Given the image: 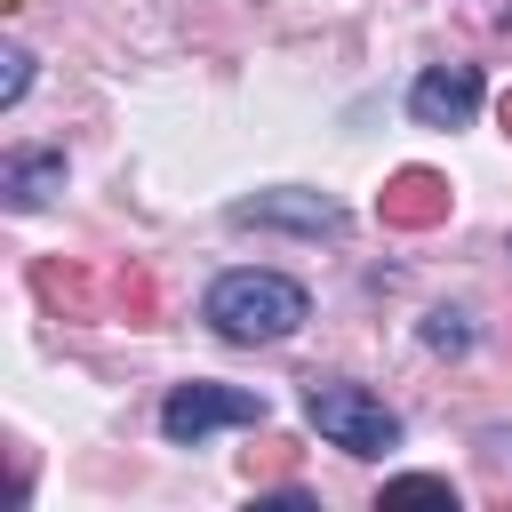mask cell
Masks as SVG:
<instances>
[{
	"label": "cell",
	"mask_w": 512,
	"mask_h": 512,
	"mask_svg": "<svg viewBox=\"0 0 512 512\" xmlns=\"http://www.w3.org/2000/svg\"><path fill=\"white\" fill-rule=\"evenodd\" d=\"M200 320L224 344H288L312 320V288L296 272H272V264H232L200 288Z\"/></svg>",
	"instance_id": "obj_1"
},
{
	"label": "cell",
	"mask_w": 512,
	"mask_h": 512,
	"mask_svg": "<svg viewBox=\"0 0 512 512\" xmlns=\"http://www.w3.org/2000/svg\"><path fill=\"white\" fill-rule=\"evenodd\" d=\"M304 424H312L328 448L360 456V464H376V456L400 448V408H384V400H376L368 384H352V376H304Z\"/></svg>",
	"instance_id": "obj_2"
},
{
	"label": "cell",
	"mask_w": 512,
	"mask_h": 512,
	"mask_svg": "<svg viewBox=\"0 0 512 512\" xmlns=\"http://www.w3.org/2000/svg\"><path fill=\"white\" fill-rule=\"evenodd\" d=\"M264 416H272L264 392L216 384V376H184V384H168V400H160V440H168V448H200V440L240 432V424H264Z\"/></svg>",
	"instance_id": "obj_3"
},
{
	"label": "cell",
	"mask_w": 512,
	"mask_h": 512,
	"mask_svg": "<svg viewBox=\"0 0 512 512\" xmlns=\"http://www.w3.org/2000/svg\"><path fill=\"white\" fill-rule=\"evenodd\" d=\"M232 232H296V240H344L352 232V208L328 200V192H304V184H272V192H248L224 208Z\"/></svg>",
	"instance_id": "obj_4"
},
{
	"label": "cell",
	"mask_w": 512,
	"mask_h": 512,
	"mask_svg": "<svg viewBox=\"0 0 512 512\" xmlns=\"http://www.w3.org/2000/svg\"><path fill=\"white\" fill-rule=\"evenodd\" d=\"M480 104H488L480 64H424V72L408 80V120H416V128H472Z\"/></svg>",
	"instance_id": "obj_5"
},
{
	"label": "cell",
	"mask_w": 512,
	"mask_h": 512,
	"mask_svg": "<svg viewBox=\"0 0 512 512\" xmlns=\"http://www.w3.org/2000/svg\"><path fill=\"white\" fill-rule=\"evenodd\" d=\"M64 176H72L64 144H16V152L0 160V200H8L16 216H32V208H48V200L64 192Z\"/></svg>",
	"instance_id": "obj_6"
},
{
	"label": "cell",
	"mask_w": 512,
	"mask_h": 512,
	"mask_svg": "<svg viewBox=\"0 0 512 512\" xmlns=\"http://www.w3.org/2000/svg\"><path fill=\"white\" fill-rule=\"evenodd\" d=\"M416 336H424V352H448V360H464V352H472V336H480V328H472V312H456V304H432V312H424V328H416Z\"/></svg>",
	"instance_id": "obj_7"
},
{
	"label": "cell",
	"mask_w": 512,
	"mask_h": 512,
	"mask_svg": "<svg viewBox=\"0 0 512 512\" xmlns=\"http://www.w3.org/2000/svg\"><path fill=\"white\" fill-rule=\"evenodd\" d=\"M400 496H424V504H448L456 512V480L448 472H392L384 480V504H400Z\"/></svg>",
	"instance_id": "obj_8"
},
{
	"label": "cell",
	"mask_w": 512,
	"mask_h": 512,
	"mask_svg": "<svg viewBox=\"0 0 512 512\" xmlns=\"http://www.w3.org/2000/svg\"><path fill=\"white\" fill-rule=\"evenodd\" d=\"M0 64H8V72H0V112H16V104L32 96V72H40V56H32V48H0Z\"/></svg>",
	"instance_id": "obj_9"
},
{
	"label": "cell",
	"mask_w": 512,
	"mask_h": 512,
	"mask_svg": "<svg viewBox=\"0 0 512 512\" xmlns=\"http://www.w3.org/2000/svg\"><path fill=\"white\" fill-rule=\"evenodd\" d=\"M480 448H488L496 464H512V432H504V424H488V432H480Z\"/></svg>",
	"instance_id": "obj_10"
}]
</instances>
